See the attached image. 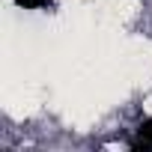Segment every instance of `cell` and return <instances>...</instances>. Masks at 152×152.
Listing matches in <instances>:
<instances>
[{"label":"cell","instance_id":"6da1fadb","mask_svg":"<svg viewBox=\"0 0 152 152\" xmlns=\"http://www.w3.org/2000/svg\"><path fill=\"white\" fill-rule=\"evenodd\" d=\"M137 146L152 149V116H146V119L137 125Z\"/></svg>","mask_w":152,"mask_h":152},{"label":"cell","instance_id":"7a4b0ae2","mask_svg":"<svg viewBox=\"0 0 152 152\" xmlns=\"http://www.w3.org/2000/svg\"><path fill=\"white\" fill-rule=\"evenodd\" d=\"M18 3H21L24 9H48L54 0H18Z\"/></svg>","mask_w":152,"mask_h":152}]
</instances>
